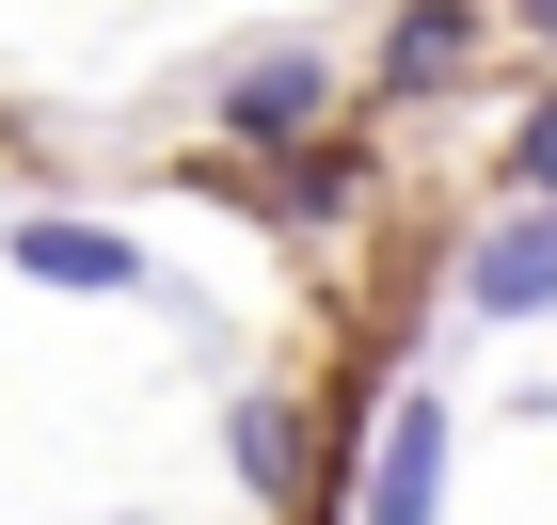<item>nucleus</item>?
<instances>
[{"label":"nucleus","instance_id":"obj_2","mask_svg":"<svg viewBox=\"0 0 557 525\" xmlns=\"http://www.w3.org/2000/svg\"><path fill=\"white\" fill-rule=\"evenodd\" d=\"M430 478H446V414L398 398V414H383V493H367V525H430Z\"/></svg>","mask_w":557,"mask_h":525},{"label":"nucleus","instance_id":"obj_6","mask_svg":"<svg viewBox=\"0 0 557 525\" xmlns=\"http://www.w3.org/2000/svg\"><path fill=\"white\" fill-rule=\"evenodd\" d=\"M510 175H525V208H557V96L525 112V143H510Z\"/></svg>","mask_w":557,"mask_h":525},{"label":"nucleus","instance_id":"obj_3","mask_svg":"<svg viewBox=\"0 0 557 525\" xmlns=\"http://www.w3.org/2000/svg\"><path fill=\"white\" fill-rule=\"evenodd\" d=\"M16 271H33V287H144V255L112 223H16Z\"/></svg>","mask_w":557,"mask_h":525},{"label":"nucleus","instance_id":"obj_7","mask_svg":"<svg viewBox=\"0 0 557 525\" xmlns=\"http://www.w3.org/2000/svg\"><path fill=\"white\" fill-rule=\"evenodd\" d=\"M542 16H557V0H542Z\"/></svg>","mask_w":557,"mask_h":525},{"label":"nucleus","instance_id":"obj_1","mask_svg":"<svg viewBox=\"0 0 557 525\" xmlns=\"http://www.w3.org/2000/svg\"><path fill=\"white\" fill-rule=\"evenodd\" d=\"M462 303L478 318H557V208H510L494 239L462 255Z\"/></svg>","mask_w":557,"mask_h":525},{"label":"nucleus","instance_id":"obj_5","mask_svg":"<svg viewBox=\"0 0 557 525\" xmlns=\"http://www.w3.org/2000/svg\"><path fill=\"white\" fill-rule=\"evenodd\" d=\"M319 96H335V64H256V80H239V96H223V128H302V112H319Z\"/></svg>","mask_w":557,"mask_h":525},{"label":"nucleus","instance_id":"obj_4","mask_svg":"<svg viewBox=\"0 0 557 525\" xmlns=\"http://www.w3.org/2000/svg\"><path fill=\"white\" fill-rule=\"evenodd\" d=\"M462 48H478L462 0H414V16H398V48H383V80H398V96H430V80H462Z\"/></svg>","mask_w":557,"mask_h":525}]
</instances>
